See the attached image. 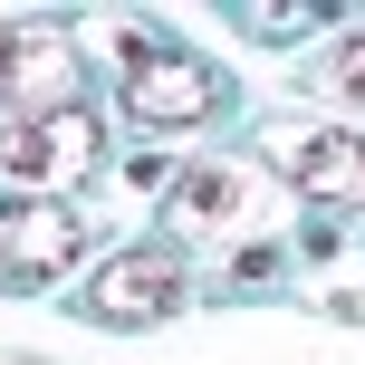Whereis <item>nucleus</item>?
Instances as JSON below:
<instances>
[{"label":"nucleus","mask_w":365,"mask_h":365,"mask_svg":"<svg viewBox=\"0 0 365 365\" xmlns=\"http://www.w3.org/2000/svg\"><path fill=\"white\" fill-rule=\"evenodd\" d=\"M96 115L87 106H58V115H10L0 125V173L10 182H38V202H58L68 182L96 173Z\"/></svg>","instance_id":"nucleus-1"},{"label":"nucleus","mask_w":365,"mask_h":365,"mask_svg":"<svg viewBox=\"0 0 365 365\" xmlns=\"http://www.w3.org/2000/svg\"><path fill=\"white\" fill-rule=\"evenodd\" d=\"M182 289H192L182 250H115V259H96V279H87V317H106V327H154V317L182 308Z\"/></svg>","instance_id":"nucleus-2"},{"label":"nucleus","mask_w":365,"mask_h":365,"mask_svg":"<svg viewBox=\"0 0 365 365\" xmlns=\"http://www.w3.org/2000/svg\"><path fill=\"white\" fill-rule=\"evenodd\" d=\"M77 250H87V212H68V202H0V279L10 289L77 269Z\"/></svg>","instance_id":"nucleus-3"},{"label":"nucleus","mask_w":365,"mask_h":365,"mask_svg":"<svg viewBox=\"0 0 365 365\" xmlns=\"http://www.w3.org/2000/svg\"><path fill=\"white\" fill-rule=\"evenodd\" d=\"M269 164L317 202H365V135H317V125H269Z\"/></svg>","instance_id":"nucleus-4"},{"label":"nucleus","mask_w":365,"mask_h":365,"mask_svg":"<svg viewBox=\"0 0 365 365\" xmlns=\"http://www.w3.org/2000/svg\"><path fill=\"white\" fill-rule=\"evenodd\" d=\"M77 87V58H68V38L58 29H0V106H19V115H38L48 106L58 115V96Z\"/></svg>","instance_id":"nucleus-5"},{"label":"nucleus","mask_w":365,"mask_h":365,"mask_svg":"<svg viewBox=\"0 0 365 365\" xmlns=\"http://www.w3.org/2000/svg\"><path fill=\"white\" fill-rule=\"evenodd\" d=\"M269 212L259 164H182L173 173V221L182 231H240V221Z\"/></svg>","instance_id":"nucleus-6"},{"label":"nucleus","mask_w":365,"mask_h":365,"mask_svg":"<svg viewBox=\"0 0 365 365\" xmlns=\"http://www.w3.org/2000/svg\"><path fill=\"white\" fill-rule=\"evenodd\" d=\"M212 68H192V58H135L125 68V115L135 125H192V115H212Z\"/></svg>","instance_id":"nucleus-7"},{"label":"nucleus","mask_w":365,"mask_h":365,"mask_svg":"<svg viewBox=\"0 0 365 365\" xmlns=\"http://www.w3.org/2000/svg\"><path fill=\"white\" fill-rule=\"evenodd\" d=\"M317 77H327V96H346V106H365V29H346V38H336Z\"/></svg>","instance_id":"nucleus-8"},{"label":"nucleus","mask_w":365,"mask_h":365,"mask_svg":"<svg viewBox=\"0 0 365 365\" xmlns=\"http://www.w3.org/2000/svg\"><path fill=\"white\" fill-rule=\"evenodd\" d=\"M240 29H259V38H289V29H308V10H240Z\"/></svg>","instance_id":"nucleus-9"}]
</instances>
